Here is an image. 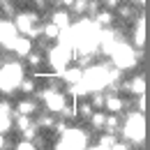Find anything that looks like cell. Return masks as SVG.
I'll return each mask as SVG.
<instances>
[{"label": "cell", "instance_id": "2", "mask_svg": "<svg viewBox=\"0 0 150 150\" xmlns=\"http://www.w3.org/2000/svg\"><path fill=\"white\" fill-rule=\"evenodd\" d=\"M49 21H51L53 25H58L60 30H67V28H69V12L62 9V7L51 9V12H49Z\"/></svg>", "mask_w": 150, "mask_h": 150}, {"label": "cell", "instance_id": "3", "mask_svg": "<svg viewBox=\"0 0 150 150\" xmlns=\"http://www.w3.org/2000/svg\"><path fill=\"white\" fill-rule=\"evenodd\" d=\"M12 150H37V146H35L33 141H28V139H19V141L12 146Z\"/></svg>", "mask_w": 150, "mask_h": 150}, {"label": "cell", "instance_id": "1", "mask_svg": "<svg viewBox=\"0 0 150 150\" xmlns=\"http://www.w3.org/2000/svg\"><path fill=\"white\" fill-rule=\"evenodd\" d=\"M37 113H39V102L35 97H23L21 95L14 102V115H30V118H35Z\"/></svg>", "mask_w": 150, "mask_h": 150}]
</instances>
